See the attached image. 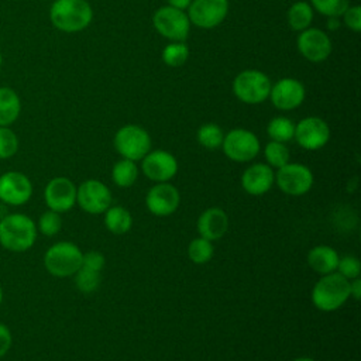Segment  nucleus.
<instances>
[{
    "instance_id": "1",
    "label": "nucleus",
    "mask_w": 361,
    "mask_h": 361,
    "mask_svg": "<svg viewBox=\"0 0 361 361\" xmlns=\"http://www.w3.org/2000/svg\"><path fill=\"white\" fill-rule=\"evenodd\" d=\"M37 233L34 220L27 214L11 213L0 219V244L8 251H27L34 245Z\"/></svg>"
},
{
    "instance_id": "16",
    "label": "nucleus",
    "mask_w": 361,
    "mask_h": 361,
    "mask_svg": "<svg viewBox=\"0 0 361 361\" xmlns=\"http://www.w3.org/2000/svg\"><path fill=\"white\" fill-rule=\"evenodd\" d=\"M141 169L148 179L157 183L168 182L178 172V161L171 152L165 149H155L149 151L141 159Z\"/></svg>"
},
{
    "instance_id": "28",
    "label": "nucleus",
    "mask_w": 361,
    "mask_h": 361,
    "mask_svg": "<svg viewBox=\"0 0 361 361\" xmlns=\"http://www.w3.org/2000/svg\"><path fill=\"white\" fill-rule=\"evenodd\" d=\"M196 137H197V142L202 147H204L207 149H216V148L221 147L224 133L217 124L206 123L199 127Z\"/></svg>"
},
{
    "instance_id": "13",
    "label": "nucleus",
    "mask_w": 361,
    "mask_h": 361,
    "mask_svg": "<svg viewBox=\"0 0 361 361\" xmlns=\"http://www.w3.org/2000/svg\"><path fill=\"white\" fill-rule=\"evenodd\" d=\"M296 45L300 55L314 63L326 61L333 49L330 37L323 30L314 27H309L300 31L296 39Z\"/></svg>"
},
{
    "instance_id": "20",
    "label": "nucleus",
    "mask_w": 361,
    "mask_h": 361,
    "mask_svg": "<svg viewBox=\"0 0 361 361\" xmlns=\"http://www.w3.org/2000/svg\"><path fill=\"white\" fill-rule=\"evenodd\" d=\"M196 227L200 237L210 241L219 240L227 233L228 217L223 209L209 207L199 216Z\"/></svg>"
},
{
    "instance_id": "11",
    "label": "nucleus",
    "mask_w": 361,
    "mask_h": 361,
    "mask_svg": "<svg viewBox=\"0 0 361 361\" xmlns=\"http://www.w3.org/2000/svg\"><path fill=\"white\" fill-rule=\"evenodd\" d=\"M76 203L86 213L100 214L111 206V192L103 182L87 179L76 188Z\"/></svg>"
},
{
    "instance_id": "21",
    "label": "nucleus",
    "mask_w": 361,
    "mask_h": 361,
    "mask_svg": "<svg viewBox=\"0 0 361 361\" xmlns=\"http://www.w3.org/2000/svg\"><path fill=\"white\" fill-rule=\"evenodd\" d=\"M338 254L329 245H316L307 252L309 267L322 275L334 272L338 262Z\"/></svg>"
},
{
    "instance_id": "12",
    "label": "nucleus",
    "mask_w": 361,
    "mask_h": 361,
    "mask_svg": "<svg viewBox=\"0 0 361 361\" xmlns=\"http://www.w3.org/2000/svg\"><path fill=\"white\" fill-rule=\"evenodd\" d=\"M293 138L302 148L307 151H316L329 142L330 127L323 118L309 116L295 124Z\"/></svg>"
},
{
    "instance_id": "22",
    "label": "nucleus",
    "mask_w": 361,
    "mask_h": 361,
    "mask_svg": "<svg viewBox=\"0 0 361 361\" xmlns=\"http://www.w3.org/2000/svg\"><path fill=\"white\" fill-rule=\"evenodd\" d=\"M21 111V102L18 94L11 89L1 86L0 87V126L8 127L13 124Z\"/></svg>"
},
{
    "instance_id": "38",
    "label": "nucleus",
    "mask_w": 361,
    "mask_h": 361,
    "mask_svg": "<svg viewBox=\"0 0 361 361\" xmlns=\"http://www.w3.org/2000/svg\"><path fill=\"white\" fill-rule=\"evenodd\" d=\"M11 343H13V337H11L10 329L6 324L0 323V358L7 354V351L11 347Z\"/></svg>"
},
{
    "instance_id": "10",
    "label": "nucleus",
    "mask_w": 361,
    "mask_h": 361,
    "mask_svg": "<svg viewBox=\"0 0 361 361\" xmlns=\"http://www.w3.org/2000/svg\"><path fill=\"white\" fill-rule=\"evenodd\" d=\"M190 24L210 30L220 25L228 13V0H192L186 8Z\"/></svg>"
},
{
    "instance_id": "41",
    "label": "nucleus",
    "mask_w": 361,
    "mask_h": 361,
    "mask_svg": "<svg viewBox=\"0 0 361 361\" xmlns=\"http://www.w3.org/2000/svg\"><path fill=\"white\" fill-rule=\"evenodd\" d=\"M329 21H327V30L330 31H336L340 28L341 23H340V17H327Z\"/></svg>"
},
{
    "instance_id": "3",
    "label": "nucleus",
    "mask_w": 361,
    "mask_h": 361,
    "mask_svg": "<svg viewBox=\"0 0 361 361\" xmlns=\"http://www.w3.org/2000/svg\"><path fill=\"white\" fill-rule=\"evenodd\" d=\"M312 303L322 312H334L350 298V281L338 272L323 275L312 289Z\"/></svg>"
},
{
    "instance_id": "17",
    "label": "nucleus",
    "mask_w": 361,
    "mask_h": 361,
    "mask_svg": "<svg viewBox=\"0 0 361 361\" xmlns=\"http://www.w3.org/2000/svg\"><path fill=\"white\" fill-rule=\"evenodd\" d=\"M44 199L49 210L56 213L69 212L76 203V186L71 179L56 176L47 183Z\"/></svg>"
},
{
    "instance_id": "4",
    "label": "nucleus",
    "mask_w": 361,
    "mask_h": 361,
    "mask_svg": "<svg viewBox=\"0 0 361 361\" xmlns=\"http://www.w3.org/2000/svg\"><path fill=\"white\" fill-rule=\"evenodd\" d=\"M83 252L71 241H59L51 245L44 255L47 271L56 278H66L76 274L82 265Z\"/></svg>"
},
{
    "instance_id": "25",
    "label": "nucleus",
    "mask_w": 361,
    "mask_h": 361,
    "mask_svg": "<svg viewBox=\"0 0 361 361\" xmlns=\"http://www.w3.org/2000/svg\"><path fill=\"white\" fill-rule=\"evenodd\" d=\"M138 178V168L134 161L121 158L111 169V179L120 188H130Z\"/></svg>"
},
{
    "instance_id": "43",
    "label": "nucleus",
    "mask_w": 361,
    "mask_h": 361,
    "mask_svg": "<svg viewBox=\"0 0 361 361\" xmlns=\"http://www.w3.org/2000/svg\"><path fill=\"white\" fill-rule=\"evenodd\" d=\"M1 300H3V289L0 286V303H1Z\"/></svg>"
},
{
    "instance_id": "18",
    "label": "nucleus",
    "mask_w": 361,
    "mask_h": 361,
    "mask_svg": "<svg viewBox=\"0 0 361 361\" xmlns=\"http://www.w3.org/2000/svg\"><path fill=\"white\" fill-rule=\"evenodd\" d=\"M180 203V195L179 190L168 183V182H159L154 185L145 197L147 209L159 217L169 216L176 212Z\"/></svg>"
},
{
    "instance_id": "19",
    "label": "nucleus",
    "mask_w": 361,
    "mask_h": 361,
    "mask_svg": "<svg viewBox=\"0 0 361 361\" xmlns=\"http://www.w3.org/2000/svg\"><path fill=\"white\" fill-rule=\"evenodd\" d=\"M275 180V173L268 164H252L241 175L243 189L252 196L267 193Z\"/></svg>"
},
{
    "instance_id": "9",
    "label": "nucleus",
    "mask_w": 361,
    "mask_h": 361,
    "mask_svg": "<svg viewBox=\"0 0 361 361\" xmlns=\"http://www.w3.org/2000/svg\"><path fill=\"white\" fill-rule=\"evenodd\" d=\"M275 180L283 193L290 196H302L312 189L313 173L303 164L288 162L286 165L278 168Z\"/></svg>"
},
{
    "instance_id": "6",
    "label": "nucleus",
    "mask_w": 361,
    "mask_h": 361,
    "mask_svg": "<svg viewBox=\"0 0 361 361\" xmlns=\"http://www.w3.org/2000/svg\"><path fill=\"white\" fill-rule=\"evenodd\" d=\"M114 148L126 159L141 161L151 151V137L148 131L137 124H127L117 130Z\"/></svg>"
},
{
    "instance_id": "33",
    "label": "nucleus",
    "mask_w": 361,
    "mask_h": 361,
    "mask_svg": "<svg viewBox=\"0 0 361 361\" xmlns=\"http://www.w3.org/2000/svg\"><path fill=\"white\" fill-rule=\"evenodd\" d=\"M61 213H56L54 210H47L41 214L38 220V230L41 234L52 237L59 233L62 227V219L59 216Z\"/></svg>"
},
{
    "instance_id": "7",
    "label": "nucleus",
    "mask_w": 361,
    "mask_h": 361,
    "mask_svg": "<svg viewBox=\"0 0 361 361\" xmlns=\"http://www.w3.org/2000/svg\"><path fill=\"white\" fill-rule=\"evenodd\" d=\"M152 25L158 34L169 41H185L192 24L185 10L162 6L152 16Z\"/></svg>"
},
{
    "instance_id": "39",
    "label": "nucleus",
    "mask_w": 361,
    "mask_h": 361,
    "mask_svg": "<svg viewBox=\"0 0 361 361\" xmlns=\"http://www.w3.org/2000/svg\"><path fill=\"white\" fill-rule=\"evenodd\" d=\"M350 296H353L355 300H360L361 298V279L360 276L350 279Z\"/></svg>"
},
{
    "instance_id": "24",
    "label": "nucleus",
    "mask_w": 361,
    "mask_h": 361,
    "mask_svg": "<svg viewBox=\"0 0 361 361\" xmlns=\"http://www.w3.org/2000/svg\"><path fill=\"white\" fill-rule=\"evenodd\" d=\"M313 7L303 0L295 1L288 10V24L293 31H303L310 27L313 21Z\"/></svg>"
},
{
    "instance_id": "34",
    "label": "nucleus",
    "mask_w": 361,
    "mask_h": 361,
    "mask_svg": "<svg viewBox=\"0 0 361 361\" xmlns=\"http://www.w3.org/2000/svg\"><path fill=\"white\" fill-rule=\"evenodd\" d=\"M18 151V138L8 127L0 126V159H7Z\"/></svg>"
},
{
    "instance_id": "44",
    "label": "nucleus",
    "mask_w": 361,
    "mask_h": 361,
    "mask_svg": "<svg viewBox=\"0 0 361 361\" xmlns=\"http://www.w3.org/2000/svg\"><path fill=\"white\" fill-rule=\"evenodd\" d=\"M0 66H1V54H0Z\"/></svg>"
},
{
    "instance_id": "40",
    "label": "nucleus",
    "mask_w": 361,
    "mask_h": 361,
    "mask_svg": "<svg viewBox=\"0 0 361 361\" xmlns=\"http://www.w3.org/2000/svg\"><path fill=\"white\" fill-rule=\"evenodd\" d=\"M168 6L179 8V10H186L189 7V4L192 3V0H166Z\"/></svg>"
},
{
    "instance_id": "8",
    "label": "nucleus",
    "mask_w": 361,
    "mask_h": 361,
    "mask_svg": "<svg viewBox=\"0 0 361 361\" xmlns=\"http://www.w3.org/2000/svg\"><path fill=\"white\" fill-rule=\"evenodd\" d=\"M221 148L228 159L234 162H248L258 155L261 145L258 137L252 131L233 128L224 135Z\"/></svg>"
},
{
    "instance_id": "35",
    "label": "nucleus",
    "mask_w": 361,
    "mask_h": 361,
    "mask_svg": "<svg viewBox=\"0 0 361 361\" xmlns=\"http://www.w3.org/2000/svg\"><path fill=\"white\" fill-rule=\"evenodd\" d=\"M336 269L340 275H343L345 279L350 281V279H354V278L360 276L361 262L354 255H344V257L338 258Z\"/></svg>"
},
{
    "instance_id": "5",
    "label": "nucleus",
    "mask_w": 361,
    "mask_h": 361,
    "mask_svg": "<svg viewBox=\"0 0 361 361\" xmlns=\"http://www.w3.org/2000/svg\"><path fill=\"white\" fill-rule=\"evenodd\" d=\"M271 79L258 69H245L233 80L234 96L245 104H259L269 97Z\"/></svg>"
},
{
    "instance_id": "37",
    "label": "nucleus",
    "mask_w": 361,
    "mask_h": 361,
    "mask_svg": "<svg viewBox=\"0 0 361 361\" xmlns=\"http://www.w3.org/2000/svg\"><path fill=\"white\" fill-rule=\"evenodd\" d=\"M80 267L96 271V272H100L104 267V257L99 251H89V252L83 254Z\"/></svg>"
},
{
    "instance_id": "32",
    "label": "nucleus",
    "mask_w": 361,
    "mask_h": 361,
    "mask_svg": "<svg viewBox=\"0 0 361 361\" xmlns=\"http://www.w3.org/2000/svg\"><path fill=\"white\" fill-rule=\"evenodd\" d=\"M100 281H102L100 272H96L83 267H80L75 274V285L80 292H85V293L94 292Z\"/></svg>"
},
{
    "instance_id": "30",
    "label": "nucleus",
    "mask_w": 361,
    "mask_h": 361,
    "mask_svg": "<svg viewBox=\"0 0 361 361\" xmlns=\"http://www.w3.org/2000/svg\"><path fill=\"white\" fill-rule=\"evenodd\" d=\"M264 155H265L267 164L271 168H281L286 165L290 158L289 148L283 142H278V141H269L265 145Z\"/></svg>"
},
{
    "instance_id": "29",
    "label": "nucleus",
    "mask_w": 361,
    "mask_h": 361,
    "mask_svg": "<svg viewBox=\"0 0 361 361\" xmlns=\"http://www.w3.org/2000/svg\"><path fill=\"white\" fill-rule=\"evenodd\" d=\"M214 252L213 244L210 240H206L203 237L193 238L188 245V257L195 264H206L212 259Z\"/></svg>"
},
{
    "instance_id": "36",
    "label": "nucleus",
    "mask_w": 361,
    "mask_h": 361,
    "mask_svg": "<svg viewBox=\"0 0 361 361\" xmlns=\"http://www.w3.org/2000/svg\"><path fill=\"white\" fill-rule=\"evenodd\" d=\"M343 23L347 28L354 32L361 31V7L360 6H348V8L343 13Z\"/></svg>"
},
{
    "instance_id": "14",
    "label": "nucleus",
    "mask_w": 361,
    "mask_h": 361,
    "mask_svg": "<svg viewBox=\"0 0 361 361\" xmlns=\"http://www.w3.org/2000/svg\"><path fill=\"white\" fill-rule=\"evenodd\" d=\"M32 196V183L27 175L8 171L0 175V200L10 206H21Z\"/></svg>"
},
{
    "instance_id": "42",
    "label": "nucleus",
    "mask_w": 361,
    "mask_h": 361,
    "mask_svg": "<svg viewBox=\"0 0 361 361\" xmlns=\"http://www.w3.org/2000/svg\"><path fill=\"white\" fill-rule=\"evenodd\" d=\"M293 361H314V360L310 357H299V358H295Z\"/></svg>"
},
{
    "instance_id": "27",
    "label": "nucleus",
    "mask_w": 361,
    "mask_h": 361,
    "mask_svg": "<svg viewBox=\"0 0 361 361\" xmlns=\"http://www.w3.org/2000/svg\"><path fill=\"white\" fill-rule=\"evenodd\" d=\"M189 47L185 41H171L162 49V61L169 68L182 66L189 58Z\"/></svg>"
},
{
    "instance_id": "23",
    "label": "nucleus",
    "mask_w": 361,
    "mask_h": 361,
    "mask_svg": "<svg viewBox=\"0 0 361 361\" xmlns=\"http://www.w3.org/2000/svg\"><path fill=\"white\" fill-rule=\"evenodd\" d=\"M104 226L113 234H126L133 227V216L123 206H110L104 212Z\"/></svg>"
},
{
    "instance_id": "2",
    "label": "nucleus",
    "mask_w": 361,
    "mask_h": 361,
    "mask_svg": "<svg viewBox=\"0 0 361 361\" xmlns=\"http://www.w3.org/2000/svg\"><path fill=\"white\" fill-rule=\"evenodd\" d=\"M55 28L63 32H79L93 20L92 6L86 0H55L49 10Z\"/></svg>"
},
{
    "instance_id": "15",
    "label": "nucleus",
    "mask_w": 361,
    "mask_h": 361,
    "mask_svg": "<svg viewBox=\"0 0 361 361\" xmlns=\"http://www.w3.org/2000/svg\"><path fill=\"white\" fill-rule=\"evenodd\" d=\"M306 97L305 85L293 78H282L271 86L269 97L272 104L278 110H293L298 109Z\"/></svg>"
},
{
    "instance_id": "31",
    "label": "nucleus",
    "mask_w": 361,
    "mask_h": 361,
    "mask_svg": "<svg viewBox=\"0 0 361 361\" xmlns=\"http://www.w3.org/2000/svg\"><path fill=\"white\" fill-rule=\"evenodd\" d=\"M313 10L326 17H341L348 8L350 0H310Z\"/></svg>"
},
{
    "instance_id": "26",
    "label": "nucleus",
    "mask_w": 361,
    "mask_h": 361,
    "mask_svg": "<svg viewBox=\"0 0 361 361\" xmlns=\"http://www.w3.org/2000/svg\"><path fill=\"white\" fill-rule=\"evenodd\" d=\"M267 134L271 138V141H278V142L285 144V142L293 140L295 123L288 117L276 116L268 123Z\"/></svg>"
}]
</instances>
